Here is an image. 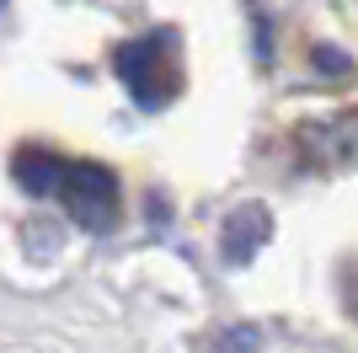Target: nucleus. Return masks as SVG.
Masks as SVG:
<instances>
[{"mask_svg":"<svg viewBox=\"0 0 358 353\" xmlns=\"http://www.w3.org/2000/svg\"><path fill=\"white\" fill-rule=\"evenodd\" d=\"M64 166L70 161H59V155H48V150H38V145H22L11 155V176H16V188L27 193V198H59Z\"/></svg>","mask_w":358,"mask_h":353,"instance_id":"39448f33","label":"nucleus"},{"mask_svg":"<svg viewBox=\"0 0 358 353\" xmlns=\"http://www.w3.org/2000/svg\"><path fill=\"white\" fill-rule=\"evenodd\" d=\"M294 139L310 155V166H327V172L358 166V113H331V118H315V123H299Z\"/></svg>","mask_w":358,"mask_h":353,"instance_id":"7ed1b4c3","label":"nucleus"},{"mask_svg":"<svg viewBox=\"0 0 358 353\" xmlns=\"http://www.w3.org/2000/svg\"><path fill=\"white\" fill-rule=\"evenodd\" d=\"M310 70L321 75V81H353V54L348 48H337V43H315L310 48Z\"/></svg>","mask_w":358,"mask_h":353,"instance_id":"423d86ee","label":"nucleus"},{"mask_svg":"<svg viewBox=\"0 0 358 353\" xmlns=\"http://www.w3.org/2000/svg\"><path fill=\"white\" fill-rule=\"evenodd\" d=\"M113 75L129 86V97L145 113H161L166 102H177V91H182L171 38H129V43H118L113 48Z\"/></svg>","mask_w":358,"mask_h":353,"instance_id":"f257e3e1","label":"nucleus"},{"mask_svg":"<svg viewBox=\"0 0 358 353\" xmlns=\"http://www.w3.org/2000/svg\"><path fill=\"white\" fill-rule=\"evenodd\" d=\"M343 305H348V316L358 321V273H348V284H343Z\"/></svg>","mask_w":358,"mask_h":353,"instance_id":"0eeeda50","label":"nucleus"},{"mask_svg":"<svg viewBox=\"0 0 358 353\" xmlns=\"http://www.w3.org/2000/svg\"><path fill=\"white\" fill-rule=\"evenodd\" d=\"M59 204L70 214V225L102 235L118 220V176L107 172L102 161H70L64 166V182H59Z\"/></svg>","mask_w":358,"mask_h":353,"instance_id":"f03ea898","label":"nucleus"},{"mask_svg":"<svg viewBox=\"0 0 358 353\" xmlns=\"http://www.w3.org/2000/svg\"><path fill=\"white\" fill-rule=\"evenodd\" d=\"M268 235H273V214L262 204H241L236 214L224 220V263H230V268L252 263Z\"/></svg>","mask_w":358,"mask_h":353,"instance_id":"20e7f679","label":"nucleus"},{"mask_svg":"<svg viewBox=\"0 0 358 353\" xmlns=\"http://www.w3.org/2000/svg\"><path fill=\"white\" fill-rule=\"evenodd\" d=\"M0 6H6V0H0Z\"/></svg>","mask_w":358,"mask_h":353,"instance_id":"6e6552de","label":"nucleus"}]
</instances>
